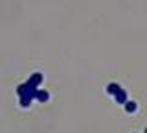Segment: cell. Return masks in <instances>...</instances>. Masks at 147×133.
<instances>
[{
    "label": "cell",
    "mask_w": 147,
    "mask_h": 133,
    "mask_svg": "<svg viewBox=\"0 0 147 133\" xmlns=\"http://www.w3.org/2000/svg\"><path fill=\"white\" fill-rule=\"evenodd\" d=\"M107 93L109 94H112L114 96V100H116L118 104H123L125 105L129 102V94H127V91L125 89H121L118 83H109L107 85Z\"/></svg>",
    "instance_id": "1"
},
{
    "label": "cell",
    "mask_w": 147,
    "mask_h": 133,
    "mask_svg": "<svg viewBox=\"0 0 147 133\" xmlns=\"http://www.w3.org/2000/svg\"><path fill=\"white\" fill-rule=\"evenodd\" d=\"M35 100H39V102H48L50 100V94L46 93V91H35Z\"/></svg>",
    "instance_id": "3"
},
{
    "label": "cell",
    "mask_w": 147,
    "mask_h": 133,
    "mask_svg": "<svg viewBox=\"0 0 147 133\" xmlns=\"http://www.w3.org/2000/svg\"><path fill=\"white\" fill-rule=\"evenodd\" d=\"M44 78L40 72H35V74H31L30 78H28V81H26V85H28V89H31V91H37V87L40 85V81H42Z\"/></svg>",
    "instance_id": "2"
},
{
    "label": "cell",
    "mask_w": 147,
    "mask_h": 133,
    "mask_svg": "<svg viewBox=\"0 0 147 133\" xmlns=\"http://www.w3.org/2000/svg\"><path fill=\"white\" fill-rule=\"evenodd\" d=\"M144 133H147V128H145V131H144Z\"/></svg>",
    "instance_id": "5"
},
{
    "label": "cell",
    "mask_w": 147,
    "mask_h": 133,
    "mask_svg": "<svg viewBox=\"0 0 147 133\" xmlns=\"http://www.w3.org/2000/svg\"><path fill=\"white\" fill-rule=\"evenodd\" d=\"M136 109H138V104L132 102V100H129V102L125 104V111H127V113L132 115V113H136Z\"/></svg>",
    "instance_id": "4"
}]
</instances>
